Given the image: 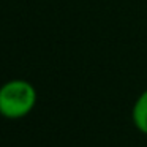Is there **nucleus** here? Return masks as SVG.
<instances>
[{"label": "nucleus", "instance_id": "nucleus-1", "mask_svg": "<svg viewBox=\"0 0 147 147\" xmlns=\"http://www.w3.org/2000/svg\"><path fill=\"white\" fill-rule=\"evenodd\" d=\"M36 105V90L26 79H11L0 87V115L22 119Z\"/></svg>", "mask_w": 147, "mask_h": 147}, {"label": "nucleus", "instance_id": "nucleus-2", "mask_svg": "<svg viewBox=\"0 0 147 147\" xmlns=\"http://www.w3.org/2000/svg\"><path fill=\"white\" fill-rule=\"evenodd\" d=\"M131 117H133V123L141 133L147 134V89L138 96L136 103L131 111Z\"/></svg>", "mask_w": 147, "mask_h": 147}]
</instances>
